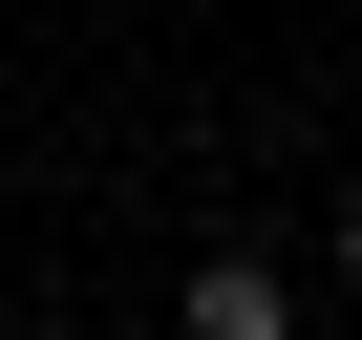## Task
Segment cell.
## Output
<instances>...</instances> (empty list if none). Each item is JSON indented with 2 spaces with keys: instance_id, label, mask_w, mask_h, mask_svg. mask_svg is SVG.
I'll return each instance as SVG.
<instances>
[{
  "instance_id": "obj_1",
  "label": "cell",
  "mask_w": 362,
  "mask_h": 340,
  "mask_svg": "<svg viewBox=\"0 0 362 340\" xmlns=\"http://www.w3.org/2000/svg\"><path fill=\"white\" fill-rule=\"evenodd\" d=\"M277 319H298L277 255H214V277H192V340H277Z\"/></svg>"
},
{
  "instance_id": "obj_2",
  "label": "cell",
  "mask_w": 362,
  "mask_h": 340,
  "mask_svg": "<svg viewBox=\"0 0 362 340\" xmlns=\"http://www.w3.org/2000/svg\"><path fill=\"white\" fill-rule=\"evenodd\" d=\"M341 298H362V213H341Z\"/></svg>"
}]
</instances>
